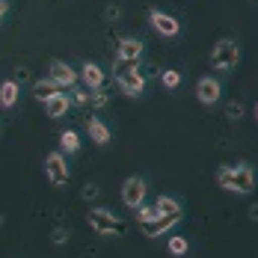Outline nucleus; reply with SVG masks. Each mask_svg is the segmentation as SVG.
Returning <instances> with one entry per match:
<instances>
[{
    "instance_id": "f257e3e1",
    "label": "nucleus",
    "mask_w": 258,
    "mask_h": 258,
    "mask_svg": "<svg viewBox=\"0 0 258 258\" xmlns=\"http://www.w3.org/2000/svg\"><path fill=\"white\" fill-rule=\"evenodd\" d=\"M113 72H116V83H119V89H122L128 98L143 95V89H146V78L137 72V62L113 59Z\"/></svg>"
},
{
    "instance_id": "f03ea898",
    "label": "nucleus",
    "mask_w": 258,
    "mask_h": 258,
    "mask_svg": "<svg viewBox=\"0 0 258 258\" xmlns=\"http://www.w3.org/2000/svg\"><path fill=\"white\" fill-rule=\"evenodd\" d=\"M89 226L98 234H104V237H107V234H122L125 232V223H122L116 214H110L107 208H92V211H89Z\"/></svg>"
},
{
    "instance_id": "7ed1b4c3",
    "label": "nucleus",
    "mask_w": 258,
    "mask_h": 258,
    "mask_svg": "<svg viewBox=\"0 0 258 258\" xmlns=\"http://www.w3.org/2000/svg\"><path fill=\"white\" fill-rule=\"evenodd\" d=\"M237 56H240V51H237V45L232 39H220L211 51V66L220 69V72H229V69L237 66Z\"/></svg>"
},
{
    "instance_id": "20e7f679",
    "label": "nucleus",
    "mask_w": 258,
    "mask_h": 258,
    "mask_svg": "<svg viewBox=\"0 0 258 258\" xmlns=\"http://www.w3.org/2000/svg\"><path fill=\"white\" fill-rule=\"evenodd\" d=\"M45 175H48V181H51L53 187H66V184H69L72 172H69L66 157L59 155V152H53V155L45 157Z\"/></svg>"
},
{
    "instance_id": "39448f33",
    "label": "nucleus",
    "mask_w": 258,
    "mask_h": 258,
    "mask_svg": "<svg viewBox=\"0 0 258 258\" xmlns=\"http://www.w3.org/2000/svg\"><path fill=\"white\" fill-rule=\"evenodd\" d=\"M143 199H146V181L143 178L134 175V178H128L125 184H122V202H125L128 208L137 211V208L143 205Z\"/></svg>"
},
{
    "instance_id": "423d86ee",
    "label": "nucleus",
    "mask_w": 258,
    "mask_h": 258,
    "mask_svg": "<svg viewBox=\"0 0 258 258\" xmlns=\"http://www.w3.org/2000/svg\"><path fill=\"white\" fill-rule=\"evenodd\" d=\"M149 18H152V27H155L160 36H166V39L178 36V30H181L178 18H172V15H166V12H160V9H152Z\"/></svg>"
},
{
    "instance_id": "0eeeda50",
    "label": "nucleus",
    "mask_w": 258,
    "mask_h": 258,
    "mask_svg": "<svg viewBox=\"0 0 258 258\" xmlns=\"http://www.w3.org/2000/svg\"><path fill=\"white\" fill-rule=\"evenodd\" d=\"M51 75L48 78L51 80H56L59 86H75V80H78V72L69 66V62H62V59H51Z\"/></svg>"
},
{
    "instance_id": "6e6552de",
    "label": "nucleus",
    "mask_w": 258,
    "mask_h": 258,
    "mask_svg": "<svg viewBox=\"0 0 258 258\" xmlns=\"http://www.w3.org/2000/svg\"><path fill=\"white\" fill-rule=\"evenodd\" d=\"M178 220H181V214H175V217H166V214H160V217H155L152 223H146V226H140V229H143V234H146V237H160L163 232H169V229H172Z\"/></svg>"
},
{
    "instance_id": "1a4fd4ad",
    "label": "nucleus",
    "mask_w": 258,
    "mask_h": 258,
    "mask_svg": "<svg viewBox=\"0 0 258 258\" xmlns=\"http://www.w3.org/2000/svg\"><path fill=\"white\" fill-rule=\"evenodd\" d=\"M140 56H143V42H140V39H119V45H116V59L140 62Z\"/></svg>"
},
{
    "instance_id": "9d476101",
    "label": "nucleus",
    "mask_w": 258,
    "mask_h": 258,
    "mask_svg": "<svg viewBox=\"0 0 258 258\" xmlns=\"http://www.w3.org/2000/svg\"><path fill=\"white\" fill-rule=\"evenodd\" d=\"M252 187H255V172H252V166H246V163L234 166V190L232 193H249Z\"/></svg>"
},
{
    "instance_id": "9b49d317",
    "label": "nucleus",
    "mask_w": 258,
    "mask_h": 258,
    "mask_svg": "<svg viewBox=\"0 0 258 258\" xmlns=\"http://www.w3.org/2000/svg\"><path fill=\"white\" fill-rule=\"evenodd\" d=\"M196 98L202 104H214L220 101V80L214 78H202L199 83H196Z\"/></svg>"
},
{
    "instance_id": "f8f14e48",
    "label": "nucleus",
    "mask_w": 258,
    "mask_h": 258,
    "mask_svg": "<svg viewBox=\"0 0 258 258\" xmlns=\"http://www.w3.org/2000/svg\"><path fill=\"white\" fill-rule=\"evenodd\" d=\"M80 80L86 83V89H101L104 86V72L95 66V62H86L80 69Z\"/></svg>"
},
{
    "instance_id": "ddd939ff",
    "label": "nucleus",
    "mask_w": 258,
    "mask_h": 258,
    "mask_svg": "<svg viewBox=\"0 0 258 258\" xmlns=\"http://www.w3.org/2000/svg\"><path fill=\"white\" fill-rule=\"evenodd\" d=\"M56 92H59V83L51 80V78L36 80V83H33V98H36V101H42V104L48 101V98H53Z\"/></svg>"
},
{
    "instance_id": "4468645a",
    "label": "nucleus",
    "mask_w": 258,
    "mask_h": 258,
    "mask_svg": "<svg viewBox=\"0 0 258 258\" xmlns=\"http://www.w3.org/2000/svg\"><path fill=\"white\" fill-rule=\"evenodd\" d=\"M69 95H62V92H56V95H53V98H48V101H45V113H48V116H51V119H59V116H66V113H69Z\"/></svg>"
},
{
    "instance_id": "2eb2a0df",
    "label": "nucleus",
    "mask_w": 258,
    "mask_h": 258,
    "mask_svg": "<svg viewBox=\"0 0 258 258\" xmlns=\"http://www.w3.org/2000/svg\"><path fill=\"white\" fill-rule=\"evenodd\" d=\"M86 131H89V137H92L95 146H107L110 143V128L104 125L101 119H86Z\"/></svg>"
},
{
    "instance_id": "dca6fc26",
    "label": "nucleus",
    "mask_w": 258,
    "mask_h": 258,
    "mask_svg": "<svg viewBox=\"0 0 258 258\" xmlns=\"http://www.w3.org/2000/svg\"><path fill=\"white\" fill-rule=\"evenodd\" d=\"M18 95H21V89H18L15 80H3V83H0V107H6V110L15 107Z\"/></svg>"
},
{
    "instance_id": "f3484780",
    "label": "nucleus",
    "mask_w": 258,
    "mask_h": 258,
    "mask_svg": "<svg viewBox=\"0 0 258 258\" xmlns=\"http://www.w3.org/2000/svg\"><path fill=\"white\" fill-rule=\"evenodd\" d=\"M157 214H166V217H175V214H181V202L178 199H172V196H157Z\"/></svg>"
},
{
    "instance_id": "a211bd4d",
    "label": "nucleus",
    "mask_w": 258,
    "mask_h": 258,
    "mask_svg": "<svg viewBox=\"0 0 258 258\" xmlns=\"http://www.w3.org/2000/svg\"><path fill=\"white\" fill-rule=\"evenodd\" d=\"M217 184H220L223 190H234V166H220V172H217Z\"/></svg>"
},
{
    "instance_id": "6ab92c4d",
    "label": "nucleus",
    "mask_w": 258,
    "mask_h": 258,
    "mask_svg": "<svg viewBox=\"0 0 258 258\" xmlns=\"http://www.w3.org/2000/svg\"><path fill=\"white\" fill-rule=\"evenodd\" d=\"M59 146H62L66 152H78L80 149L78 134H75V131H62V134H59Z\"/></svg>"
},
{
    "instance_id": "aec40b11",
    "label": "nucleus",
    "mask_w": 258,
    "mask_h": 258,
    "mask_svg": "<svg viewBox=\"0 0 258 258\" xmlns=\"http://www.w3.org/2000/svg\"><path fill=\"white\" fill-rule=\"evenodd\" d=\"M155 217H160L155 205H140V208H137V223H140V226H146V223H152Z\"/></svg>"
},
{
    "instance_id": "412c9836",
    "label": "nucleus",
    "mask_w": 258,
    "mask_h": 258,
    "mask_svg": "<svg viewBox=\"0 0 258 258\" xmlns=\"http://www.w3.org/2000/svg\"><path fill=\"white\" fill-rule=\"evenodd\" d=\"M187 249H190L187 237H169V255H187Z\"/></svg>"
},
{
    "instance_id": "4be33fe9",
    "label": "nucleus",
    "mask_w": 258,
    "mask_h": 258,
    "mask_svg": "<svg viewBox=\"0 0 258 258\" xmlns=\"http://www.w3.org/2000/svg\"><path fill=\"white\" fill-rule=\"evenodd\" d=\"M160 80H163L166 89H175V86L181 83V75L178 72H172V69H166V72H160Z\"/></svg>"
},
{
    "instance_id": "5701e85b",
    "label": "nucleus",
    "mask_w": 258,
    "mask_h": 258,
    "mask_svg": "<svg viewBox=\"0 0 258 258\" xmlns=\"http://www.w3.org/2000/svg\"><path fill=\"white\" fill-rule=\"evenodd\" d=\"M89 101H92V107H107V92L104 89H92V95H89Z\"/></svg>"
},
{
    "instance_id": "b1692460",
    "label": "nucleus",
    "mask_w": 258,
    "mask_h": 258,
    "mask_svg": "<svg viewBox=\"0 0 258 258\" xmlns=\"http://www.w3.org/2000/svg\"><path fill=\"white\" fill-rule=\"evenodd\" d=\"M226 116H229V119H240V116H243V104L232 101L229 107H226Z\"/></svg>"
},
{
    "instance_id": "393cba45",
    "label": "nucleus",
    "mask_w": 258,
    "mask_h": 258,
    "mask_svg": "<svg viewBox=\"0 0 258 258\" xmlns=\"http://www.w3.org/2000/svg\"><path fill=\"white\" fill-rule=\"evenodd\" d=\"M51 240L56 243V246H62V243L69 240V232H66V229H53V232H51Z\"/></svg>"
},
{
    "instance_id": "a878e982",
    "label": "nucleus",
    "mask_w": 258,
    "mask_h": 258,
    "mask_svg": "<svg viewBox=\"0 0 258 258\" xmlns=\"http://www.w3.org/2000/svg\"><path fill=\"white\" fill-rule=\"evenodd\" d=\"M98 193H101V190H98L95 184H86V187H83V199H86V202H92V199H98Z\"/></svg>"
},
{
    "instance_id": "bb28decb",
    "label": "nucleus",
    "mask_w": 258,
    "mask_h": 258,
    "mask_svg": "<svg viewBox=\"0 0 258 258\" xmlns=\"http://www.w3.org/2000/svg\"><path fill=\"white\" fill-rule=\"evenodd\" d=\"M72 101L75 104H89V92H86V89H75V92H72Z\"/></svg>"
},
{
    "instance_id": "cd10ccee",
    "label": "nucleus",
    "mask_w": 258,
    "mask_h": 258,
    "mask_svg": "<svg viewBox=\"0 0 258 258\" xmlns=\"http://www.w3.org/2000/svg\"><path fill=\"white\" fill-rule=\"evenodd\" d=\"M27 78H30V72H27V69H15V78H12V80H15V83L21 80V83H24Z\"/></svg>"
},
{
    "instance_id": "c85d7f7f",
    "label": "nucleus",
    "mask_w": 258,
    "mask_h": 258,
    "mask_svg": "<svg viewBox=\"0 0 258 258\" xmlns=\"http://www.w3.org/2000/svg\"><path fill=\"white\" fill-rule=\"evenodd\" d=\"M119 18V9L116 6H107V21H116Z\"/></svg>"
},
{
    "instance_id": "c756f323",
    "label": "nucleus",
    "mask_w": 258,
    "mask_h": 258,
    "mask_svg": "<svg viewBox=\"0 0 258 258\" xmlns=\"http://www.w3.org/2000/svg\"><path fill=\"white\" fill-rule=\"evenodd\" d=\"M157 72H160V69H157L155 62H149V66H146V75H143V78H152V75H157Z\"/></svg>"
},
{
    "instance_id": "7c9ffc66",
    "label": "nucleus",
    "mask_w": 258,
    "mask_h": 258,
    "mask_svg": "<svg viewBox=\"0 0 258 258\" xmlns=\"http://www.w3.org/2000/svg\"><path fill=\"white\" fill-rule=\"evenodd\" d=\"M6 12H9V3H6V0H0V21H3V15H6Z\"/></svg>"
},
{
    "instance_id": "2f4dec72",
    "label": "nucleus",
    "mask_w": 258,
    "mask_h": 258,
    "mask_svg": "<svg viewBox=\"0 0 258 258\" xmlns=\"http://www.w3.org/2000/svg\"><path fill=\"white\" fill-rule=\"evenodd\" d=\"M249 220H255L258 223V205H249Z\"/></svg>"
},
{
    "instance_id": "473e14b6",
    "label": "nucleus",
    "mask_w": 258,
    "mask_h": 258,
    "mask_svg": "<svg viewBox=\"0 0 258 258\" xmlns=\"http://www.w3.org/2000/svg\"><path fill=\"white\" fill-rule=\"evenodd\" d=\"M255 119H258V107H255Z\"/></svg>"
},
{
    "instance_id": "72a5a7b5",
    "label": "nucleus",
    "mask_w": 258,
    "mask_h": 258,
    "mask_svg": "<svg viewBox=\"0 0 258 258\" xmlns=\"http://www.w3.org/2000/svg\"><path fill=\"white\" fill-rule=\"evenodd\" d=\"M0 226H3V217H0Z\"/></svg>"
}]
</instances>
